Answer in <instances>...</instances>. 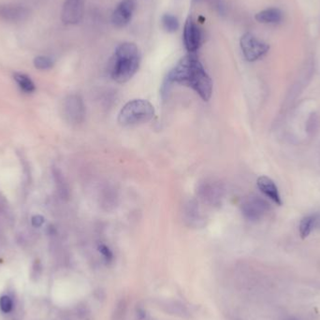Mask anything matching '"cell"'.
Masks as SVG:
<instances>
[{
  "mask_svg": "<svg viewBox=\"0 0 320 320\" xmlns=\"http://www.w3.org/2000/svg\"><path fill=\"white\" fill-rule=\"evenodd\" d=\"M172 84H182L193 89L204 101H209L213 94L212 79L195 53H188L178 62L166 77L162 93L167 94Z\"/></svg>",
  "mask_w": 320,
  "mask_h": 320,
  "instance_id": "obj_1",
  "label": "cell"
},
{
  "mask_svg": "<svg viewBox=\"0 0 320 320\" xmlns=\"http://www.w3.org/2000/svg\"><path fill=\"white\" fill-rule=\"evenodd\" d=\"M141 65V53L132 42L120 44L114 52L109 73L113 81L124 84L129 81L138 71Z\"/></svg>",
  "mask_w": 320,
  "mask_h": 320,
  "instance_id": "obj_2",
  "label": "cell"
},
{
  "mask_svg": "<svg viewBox=\"0 0 320 320\" xmlns=\"http://www.w3.org/2000/svg\"><path fill=\"white\" fill-rule=\"evenodd\" d=\"M314 73H315V63L312 59H309L305 62L300 73L296 77L294 82L287 90L285 100L283 101V104L280 109L278 120L281 121L286 117L287 112L293 107L298 98L303 94L305 88L308 86V84L311 83Z\"/></svg>",
  "mask_w": 320,
  "mask_h": 320,
  "instance_id": "obj_3",
  "label": "cell"
},
{
  "mask_svg": "<svg viewBox=\"0 0 320 320\" xmlns=\"http://www.w3.org/2000/svg\"><path fill=\"white\" fill-rule=\"evenodd\" d=\"M154 116V106L149 101L139 99L128 101L121 109L118 115V122L122 126H136L151 121Z\"/></svg>",
  "mask_w": 320,
  "mask_h": 320,
  "instance_id": "obj_4",
  "label": "cell"
},
{
  "mask_svg": "<svg viewBox=\"0 0 320 320\" xmlns=\"http://www.w3.org/2000/svg\"><path fill=\"white\" fill-rule=\"evenodd\" d=\"M240 46L244 58L248 62H255L262 58L269 50L268 43L260 40L254 34H244L240 40Z\"/></svg>",
  "mask_w": 320,
  "mask_h": 320,
  "instance_id": "obj_5",
  "label": "cell"
},
{
  "mask_svg": "<svg viewBox=\"0 0 320 320\" xmlns=\"http://www.w3.org/2000/svg\"><path fill=\"white\" fill-rule=\"evenodd\" d=\"M269 202L258 195H249L244 198L241 203V210L244 217L249 221H259L269 213Z\"/></svg>",
  "mask_w": 320,
  "mask_h": 320,
  "instance_id": "obj_6",
  "label": "cell"
},
{
  "mask_svg": "<svg viewBox=\"0 0 320 320\" xmlns=\"http://www.w3.org/2000/svg\"><path fill=\"white\" fill-rule=\"evenodd\" d=\"M183 38L185 49L189 53H195L200 49L202 42V30L192 17H188L185 22Z\"/></svg>",
  "mask_w": 320,
  "mask_h": 320,
  "instance_id": "obj_7",
  "label": "cell"
},
{
  "mask_svg": "<svg viewBox=\"0 0 320 320\" xmlns=\"http://www.w3.org/2000/svg\"><path fill=\"white\" fill-rule=\"evenodd\" d=\"M84 0H66L62 9V21L66 25H76L84 16Z\"/></svg>",
  "mask_w": 320,
  "mask_h": 320,
  "instance_id": "obj_8",
  "label": "cell"
},
{
  "mask_svg": "<svg viewBox=\"0 0 320 320\" xmlns=\"http://www.w3.org/2000/svg\"><path fill=\"white\" fill-rule=\"evenodd\" d=\"M65 114L67 120L71 123L79 124L83 122L85 115V106L81 97L72 95L67 97L64 105Z\"/></svg>",
  "mask_w": 320,
  "mask_h": 320,
  "instance_id": "obj_9",
  "label": "cell"
},
{
  "mask_svg": "<svg viewBox=\"0 0 320 320\" xmlns=\"http://www.w3.org/2000/svg\"><path fill=\"white\" fill-rule=\"evenodd\" d=\"M136 8V0H122L114 9L111 21L116 27H124L131 21Z\"/></svg>",
  "mask_w": 320,
  "mask_h": 320,
  "instance_id": "obj_10",
  "label": "cell"
},
{
  "mask_svg": "<svg viewBox=\"0 0 320 320\" xmlns=\"http://www.w3.org/2000/svg\"><path fill=\"white\" fill-rule=\"evenodd\" d=\"M29 9L17 4L0 5V19L7 22H22L29 16Z\"/></svg>",
  "mask_w": 320,
  "mask_h": 320,
  "instance_id": "obj_11",
  "label": "cell"
},
{
  "mask_svg": "<svg viewBox=\"0 0 320 320\" xmlns=\"http://www.w3.org/2000/svg\"><path fill=\"white\" fill-rule=\"evenodd\" d=\"M257 185L261 192L267 198H269L270 201H272L279 206L282 205L283 202L279 193L278 187L270 178L267 176H261L257 181Z\"/></svg>",
  "mask_w": 320,
  "mask_h": 320,
  "instance_id": "obj_12",
  "label": "cell"
},
{
  "mask_svg": "<svg viewBox=\"0 0 320 320\" xmlns=\"http://www.w3.org/2000/svg\"><path fill=\"white\" fill-rule=\"evenodd\" d=\"M255 19L265 25H277L283 20V12L277 8H268L258 12Z\"/></svg>",
  "mask_w": 320,
  "mask_h": 320,
  "instance_id": "obj_13",
  "label": "cell"
},
{
  "mask_svg": "<svg viewBox=\"0 0 320 320\" xmlns=\"http://www.w3.org/2000/svg\"><path fill=\"white\" fill-rule=\"evenodd\" d=\"M320 216L319 214H309L301 220L299 226V232L302 239H306L311 234L312 231L319 226Z\"/></svg>",
  "mask_w": 320,
  "mask_h": 320,
  "instance_id": "obj_14",
  "label": "cell"
},
{
  "mask_svg": "<svg viewBox=\"0 0 320 320\" xmlns=\"http://www.w3.org/2000/svg\"><path fill=\"white\" fill-rule=\"evenodd\" d=\"M14 80L16 82L18 86L23 90L24 92L33 93L36 90V86L33 81L30 79V77L25 75L24 73H15L14 74Z\"/></svg>",
  "mask_w": 320,
  "mask_h": 320,
  "instance_id": "obj_15",
  "label": "cell"
},
{
  "mask_svg": "<svg viewBox=\"0 0 320 320\" xmlns=\"http://www.w3.org/2000/svg\"><path fill=\"white\" fill-rule=\"evenodd\" d=\"M320 129V114L318 112H313L307 119L305 124V130L309 137L317 134Z\"/></svg>",
  "mask_w": 320,
  "mask_h": 320,
  "instance_id": "obj_16",
  "label": "cell"
},
{
  "mask_svg": "<svg viewBox=\"0 0 320 320\" xmlns=\"http://www.w3.org/2000/svg\"><path fill=\"white\" fill-rule=\"evenodd\" d=\"M161 22H162V25H163V28L168 32V33H173L177 31L179 29V26H180V24H179V21L177 19V17L170 14V13H166L162 16V19H161Z\"/></svg>",
  "mask_w": 320,
  "mask_h": 320,
  "instance_id": "obj_17",
  "label": "cell"
},
{
  "mask_svg": "<svg viewBox=\"0 0 320 320\" xmlns=\"http://www.w3.org/2000/svg\"><path fill=\"white\" fill-rule=\"evenodd\" d=\"M53 175L55 185H56V188L58 190L60 196L63 198H66L68 190H67V184L65 182V179L62 175V173L57 168H53Z\"/></svg>",
  "mask_w": 320,
  "mask_h": 320,
  "instance_id": "obj_18",
  "label": "cell"
},
{
  "mask_svg": "<svg viewBox=\"0 0 320 320\" xmlns=\"http://www.w3.org/2000/svg\"><path fill=\"white\" fill-rule=\"evenodd\" d=\"M34 66L38 69L45 70V69H49L51 67H53V59L48 57V56L41 55V56H37L36 58L34 59Z\"/></svg>",
  "mask_w": 320,
  "mask_h": 320,
  "instance_id": "obj_19",
  "label": "cell"
},
{
  "mask_svg": "<svg viewBox=\"0 0 320 320\" xmlns=\"http://www.w3.org/2000/svg\"><path fill=\"white\" fill-rule=\"evenodd\" d=\"M13 308V303L9 296L4 295L0 298V309L1 311L5 314H8L12 310Z\"/></svg>",
  "mask_w": 320,
  "mask_h": 320,
  "instance_id": "obj_20",
  "label": "cell"
},
{
  "mask_svg": "<svg viewBox=\"0 0 320 320\" xmlns=\"http://www.w3.org/2000/svg\"><path fill=\"white\" fill-rule=\"evenodd\" d=\"M99 251L101 252V255L103 256V258L107 261H111L112 260V253L109 250V247L105 244H101L99 246Z\"/></svg>",
  "mask_w": 320,
  "mask_h": 320,
  "instance_id": "obj_21",
  "label": "cell"
},
{
  "mask_svg": "<svg viewBox=\"0 0 320 320\" xmlns=\"http://www.w3.org/2000/svg\"><path fill=\"white\" fill-rule=\"evenodd\" d=\"M32 221V225H33L35 227H42L44 223V218L42 217V215H35L31 219Z\"/></svg>",
  "mask_w": 320,
  "mask_h": 320,
  "instance_id": "obj_22",
  "label": "cell"
},
{
  "mask_svg": "<svg viewBox=\"0 0 320 320\" xmlns=\"http://www.w3.org/2000/svg\"><path fill=\"white\" fill-rule=\"evenodd\" d=\"M298 320V319H295V318H288V319H286V320Z\"/></svg>",
  "mask_w": 320,
  "mask_h": 320,
  "instance_id": "obj_23",
  "label": "cell"
}]
</instances>
